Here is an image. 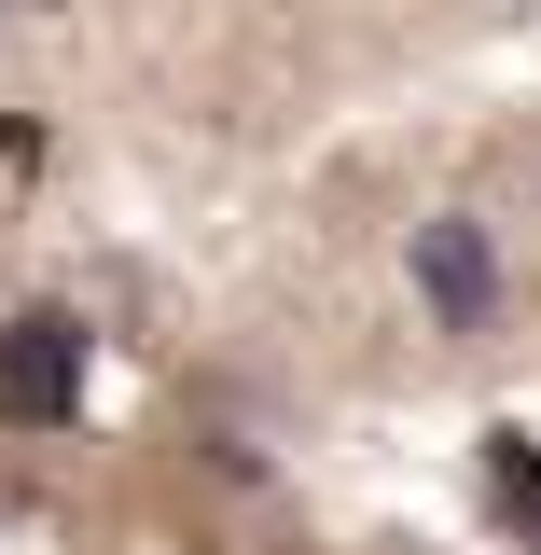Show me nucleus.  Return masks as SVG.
Listing matches in <instances>:
<instances>
[{
    "label": "nucleus",
    "mask_w": 541,
    "mask_h": 555,
    "mask_svg": "<svg viewBox=\"0 0 541 555\" xmlns=\"http://www.w3.org/2000/svg\"><path fill=\"white\" fill-rule=\"evenodd\" d=\"M416 306H430L445 334H473L486 306H500V250H486V222H459V208L416 222Z\"/></svg>",
    "instance_id": "nucleus-2"
},
{
    "label": "nucleus",
    "mask_w": 541,
    "mask_h": 555,
    "mask_svg": "<svg viewBox=\"0 0 541 555\" xmlns=\"http://www.w3.org/2000/svg\"><path fill=\"white\" fill-rule=\"evenodd\" d=\"M83 403V320H0V416H28V430H56Z\"/></svg>",
    "instance_id": "nucleus-1"
},
{
    "label": "nucleus",
    "mask_w": 541,
    "mask_h": 555,
    "mask_svg": "<svg viewBox=\"0 0 541 555\" xmlns=\"http://www.w3.org/2000/svg\"><path fill=\"white\" fill-rule=\"evenodd\" d=\"M42 167V126H0V181H28Z\"/></svg>",
    "instance_id": "nucleus-4"
},
{
    "label": "nucleus",
    "mask_w": 541,
    "mask_h": 555,
    "mask_svg": "<svg viewBox=\"0 0 541 555\" xmlns=\"http://www.w3.org/2000/svg\"><path fill=\"white\" fill-rule=\"evenodd\" d=\"M486 500H500L514 542H541V444L528 430H486Z\"/></svg>",
    "instance_id": "nucleus-3"
}]
</instances>
